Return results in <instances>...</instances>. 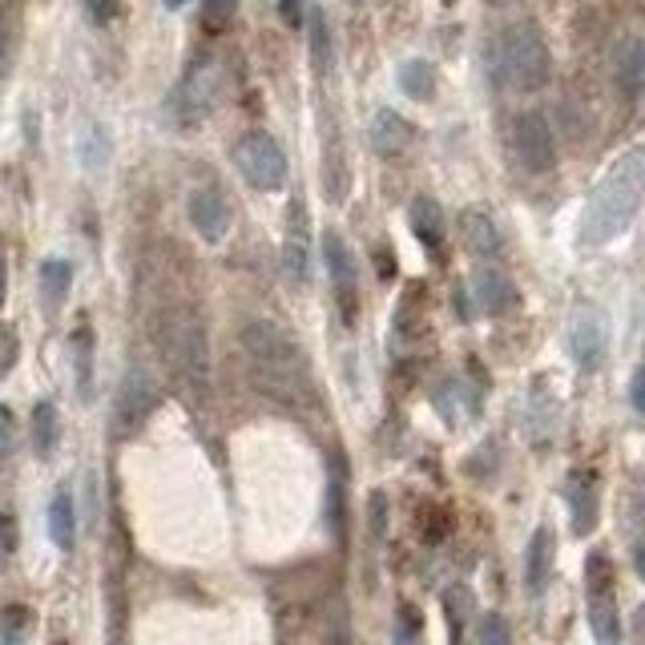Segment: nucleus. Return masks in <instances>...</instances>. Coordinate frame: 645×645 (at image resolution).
I'll return each instance as SVG.
<instances>
[{"mask_svg": "<svg viewBox=\"0 0 645 645\" xmlns=\"http://www.w3.org/2000/svg\"><path fill=\"white\" fill-rule=\"evenodd\" d=\"M278 17L290 29H303V17H307V0H278Z\"/></svg>", "mask_w": 645, "mask_h": 645, "instance_id": "nucleus-36", "label": "nucleus"}, {"mask_svg": "<svg viewBox=\"0 0 645 645\" xmlns=\"http://www.w3.org/2000/svg\"><path fill=\"white\" fill-rule=\"evenodd\" d=\"M85 9H90V17L98 24H110L117 17V9H122V0H85Z\"/></svg>", "mask_w": 645, "mask_h": 645, "instance_id": "nucleus-38", "label": "nucleus"}, {"mask_svg": "<svg viewBox=\"0 0 645 645\" xmlns=\"http://www.w3.org/2000/svg\"><path fill=\"white\" fill-rule=\"evenodd\" d=\"M396 637H400V642H412V637H416V629H412V622H408V610H403V617H400V625H396Z\"/></svg>", "mask_w": 645, "mask_h": 645, "instance_id": "nucleus-43", "label": "nucleus"}, {"mask_svg": "<svg viewBox=\"0 0 645 645\" xmlns=\"http://www.w3.org/2000/svg\"><path fill=\"white\" fill-rule=\"evenodd\" d=\"M238 339H243L246 359L258 368L263 388L267 391L283 388L287 400L307 396V388H311V379H307V351H303L295 335L283 331L275 319H246Z\"/></svg>", "mask_w": 645, "mask_h": 645, "instance_id": "nucleus-2", "label": "nucleus"}, {"mask_svg": "<svg viewBox=\"0 0 645 645\" xmlns=\"http://www.w3.org/2000/svg\"><path fill=\"white\" fill-rule=\"evenodd\" d=\"M412 231H416V238H420V246H428L432 255L444 246L448 218H444V211H440V202H436L432 194H420V198L412 202Z\"/></svg>", "mask_w": 645, "mask_h": 645, "instance_id": "nucleus-19", "label": "nucleus"}, {"mask_svg": "<svg viewBox=\"0 0 645 645\" xmlns=\"http://www.w3.org/2000/svg\"><path fill=\"white\" fill-rule=\"evenodd\" d=\"M29 436H33L37 460H53L57 440H61V420H57V408L49 400H41L33 408V423H29Z\"/></svg>", "mask_w": 645, "mask_h": 645, "instance_id": "nucleus-22", "label": "nucleus"}, {"mask_svg": "<svg viewBox=\"0 0 645 645\" xmlns=\"http://www.w3.org/2000/svg\"><path fill=\"white\" fill-rule=\"evenodd\" d=\"M49 536L61 553H73V545H78V504H73L69 489H57L49 501Z\"/></svg>", "mask_w": 645, "mask_h": 645, "instance_id": "nucleus-18", "label": "nucleus"}, {"mask_svg": "<svg viewBox=\"0 0 645 645\" xmlns=\"http://www.w3.org/2000/svg\"><path fill=\"white\" fill-rule=\"evenodd\" d=\"M234 9H238V0H202V24L211 33H223L226 24L234 21Z\"/></svg>", "mask_w": 645, "mask_h": 645, "instance_id": "nucleus-31", "label": "nucleus"}, {"mask_svg": "<svg viewBox=\"0 0 645 645\" xmlns=\"http://www.w3.org/2000/svg\"><path fill=\"white\" fill-rule=\"evenodd\" d=\"M472 299L484 315H504L512 311V303H516V287H512V278L496 267H477L472 270Z\"/></svg>", "mask_w": 645, "mask_h": 645, "instance_id": "nucleus-12", "label": "nucleus"}, {"mask_svg": "<svg viewBox=\"0 0 645 645\" xmlns=\"http://www.w3.org/2000/svg\"><path fill=\"white\" fill-rule=\"evenodd\" d=\"M590 625H593V637L605 645H613L622 637V617H617V597H613V590H590Z\"/></svg>", "mask_w": 645, "mask_h": 645, "instance_id": "nucleus-21", "label": "nucleus"}, {"mask_svg": "<svg viewBox=\"0 0 645 645\" xmlns=\"http://www.w3.org/2000/svg\"><path fill=\"white\" fill-rule=\"evenodd\" d=\"M162 351H166L170 368L178 371L182 383L190 388H206L211 383V347H206V331L190 311H170L162 322Z\"/></svg>", "mask_w": 645, "mask_h": 645, "instance_id": "nucleus-4", "label": "nucleus"}, {"mask_svg": "<svg viewBox=\"0 0 645 645\" xmlns=\"http://www.w3.org/2000/svg\"><path fill=\"white\" fill-rule=\"evenodd\" d=\"M186 214H190V226L198 231L202 243L218 246L226 234H231V211H226V198L214 186L190 190Z\"/></svg>", "mask_w": 645, "mask_h": 645, "instance_id": "nucleus-10", "label": "nucleus"}, {"mask_svg": "<svg viewBox=\"0 0 645 645\" xmlns=\"http://www.w3.org/2000/svg\"><path fill=\"white\" fill-rule=\"evenodd\" d=\"M472 637L484 645H509L512 642V629L501 622V613H480L477 629H472Z\"/></svg>", "mask_w": 645, "mask_h": 645, "instance_id": "nucleus-30", "label": "nucleus"}, {"mask_svg": "<svg viewBox=\"0 0 645 645\" xmlns=\"http://www.w3.org/2000/svg\"><path fill=\"white\" fill-rule=\"evenodd\" d=\"M460 243H464L468 255L477 258H492L501 250V231L492 223L489 211H480V206H464L460 211Z\"/></svg>", "mask_w": 645, "mask_h": 645, "instance_id": "nucleus-14", "label": "nucleus"}, {"mask_svg": "<svg viewBox=\"0 0 645 645\" xmlns=\"http://www.w3.org/2000/svg\"><path fill=\"white\" fill-rule=\"evenodd\" d=\"M12 440H17V428H12V412L4 408V403H0V464L9 460Z\"/></svg>", "mask_w": 645, "mask_h": 645, "instance_id": "nucleus-37", "label": "nucleus"}, {"mask_svg": "<svg viewBox=\"0 0 645 645\" xmlns=\"http://www.w3.org/2000/svg\"><path fill=\"white\" fill-rule=\"evenodd\" d=\"M549 569H553V529L541 524L529 541V561H524V581H529V593H541L549 585Z\"/></svg>", "mask_w": 645, "mask_h": 645, "instance_id": "nucleus-20", "label": "nucleus"}, {"mask_svg": "<svg viewBox=\"0 0 645 645\" xmlns=\"http://www.w3.org/2000/svg\"><path fill=\"white\" fill-rule=\"evenodd\" d=\"M157 400H162L157 379L150 376L145 368H130L125 371V379H122V391H117V408H113L117 428H122V432L142 428V423L150 420V412L157 408Z\"/></svg>", "mask_w": 645, "mask_h": 645, "instance_id": "nucleus-8", "label": "nucleus"}, {"mask_svg": "<svg viewBox=\"0 0 645 645\" xmlns=\"http://www.w3.org/2000/svg\"><path fill=\"white\" fill-rule=\"evenodd\" d=\"M444 617H448V634H452V642H460V637H464L468 617H472V593H468L464 585H452V590L444 593Z\"/></svg>", "mask_w": 645, "mask_h": 645, "instance_id": "nucleus-27", "label": "nucleus"}, {"mask_svg": "<svg viewBox=\"0 0 645 645\" xmlns=\"http://www.w3.org/2000/svg\"><path fill=\"white\" fill-rule=\"evenodd\" d=\"M400 90L416 101H432L436 98V65L432 61H403Z\"/></svg>", "mask_w": 645, "mask_h": 645, "instance_id": "nucleus-25", "label": "nucleus"}, {"mask_svg": "<svg viewBox=\"0 0 645 645\" xmlns=\"http://www.w3.org/2000/svg\"><path fill=\"white\" fill-rule=\"evenodd\" d=\"M69 287H73V267L65 258H45L41 263V299H45L49 311H57L65 303Z\"/></svg>", "mask_w": 645, "mask_h": 645, "instance_id": "nucleus-23", "label": "nucleus"}, {"mask_svg": "<svg viewBox=\"0 0 645 645\" xmlns=\"http://www.w3.org/2000/svg\"><path fill=\"white\" fill-rule=\"evenodd\" d=\"M368 137H371V150H376L379 157H400L403 150L412 145L416 134H412V125L403 122L396 110H379L376 117H371Z\"/></svg>", "mask_w": 645, "mask_h": 645, "instance_id": "nucleus-17", "label": "nucleus"}, {"mask_svg": "<svg viewBox=\"0 0 645 645\" xmlns=\"http://www.w3.org/2000/svg\"><path fill=\"white\" fill-rule=\"evenodd\" d=\"M629 403H634V412L642 416V368H634V379H629Z\"/></svg>", "mask_w": 645, "mask_h": 645, "instance_id": "nucleus-41", "label": "nucleus"}, {"mask_svg": "<svg viewBox=\"0 0 645 645\" xmlns=\"http://www.w3.org/2000/svg\"><path fill=\"white\" fill-rule=\"evenodd\" d=\"M444 533H452V512L436 509L432 521H428V529H423V541H428V545H436V541H444Z\"/></svg>", "mask_w": 645, "mask_h": 645, "instance_id": "nucleus-35", "label": "nucleus"}, {"mask_svg": "<svg viewBox=\"0 0 645 645\" xmlns=\"http://www.w3.org/2000/svg\"><path fill=\"white\" fill-rule=\"evenodd\" d=\"M613 81H617V90H622L625 101H637L642 98V85H645V45L642 37H625L617 53H613Z\"/></svg>", "mask_w": 645, "mask_h": 645, "instance_id": "nucleus-15", "label": "nucleus"}, {"mask_svg": "<svg viewBox=\"0 0 645 645\" xmlns=\"http://www.w3.org/2000/svg\"><path fill=\"white\" fill-rule=\"evenodd\" d=\"M214 90H218V69H214V61H202V65L190 69L186 85L178 90V113H182V122H198L202 113L211 110Z\"/></svg>", "mask_w": 645, "mask_h": 645, "instance_id": "nucleus-13", "label": "nucleus"}, {"mask_svg": "<svg viewBox=\"0 0 645 645\" xmlns=\"http://www.w3.org/2000/svg\"><path fill=\"white\" fill-rule=\"evenodd\" d=\"M322 516H327L331 536L344 545L347 541V460L339 452H335L331 468H327V504H322Z\"/></svg>", "mask_w": 645, "mask_h": 645, "instance_id": "nucleus-16", "label": "nucleus"}, {"mask_svg": "<svg viewBox=\"0 0 645 645\" xmlns=\"http://www.w3.org/2000/svg\"><path fill=\"white\" fill-rule=\"evenodd\" d=\"M512 150H516V162H521L529 174H545L556 166V142H553V125L541 110H529L512 122Z\"/></svg>", "mask_w": 645, "mask_h": 645, "instance_id": "nucleus-7", "label": "nucleus"}, {"mask_svg": "<svg viewBox=\"0 0 645 645\" xmlns=\"http://www.w3.org/2000/svg\"><path fill=\"white\" fill-rule=\"evenodd\" d=\"M12 549H17V529H12L9 512H0V561L12 556Z\"/></svg>", "mask_w": 645, "mask_h": 645, "instance_id": "nucleus-39", "label": "nucleus"}, {"mask_svg": "<svg viewBox=\"0 0 645 645\" xmlns=\"http://www.w3.org/2000/svg\"><path fill=\"white\" fill-rule=\"evenodd\" d=\"M565 501H569V516H573V533L590 536L593 529H597V516H601V484L590 468L569 477Z\"/></svg>", "mask_w": 645, "mask_h": 645, "instance_id": "nucleus-11", "label": "nucleus"}, {"mask_svg": "<svg viewBox=\"0 0 645 645\" xmlns=\"http://www.w3.org/2000/svg\"><path fill=\"white\" fill-rule=\"evenodd\" d=\"M376 267H379V278H383V283L396 278V255H391V246H376Z\"/></svg>", "mask_w": 645, "mask_h": 645, "instance_id": "nucleus-40", "label": "nucleus"}, {"mask_svg": "<svg viewBox=\"0 0 645 645\" xmlns=\"http://www.w3.org/2000/svg\"><path fill=\"white\" fill-rule=\"evenodd\" d=\"M4 290H9V255H4V243H0V303H4Z\"/></svg>", "mask_w": 645, "mask_h": 645, "instance_id": "nucleus-42", "label": "nucleus"}, {"mask_svg": "<svg viewBox=\"0 0 645 645\" xmlns=\"http://www.w3.org/2000/svg\"><path fill=\"white\" fill-rule=\"evenodd\" d=\"M496 69H501L504 85H512L516 93L545 90L553 78V53H549L545 33L533 21L509 24L496 41Z\"/></svg>", "mask_w": 645, "mask_h": 645, "instance_id": "nucleus-3", "label": "nucleus"}, {"mask_svg": "<svg viewBox=\"0 0 645 645\" xmlns=\"http://www.w3.org/2000/svg\"><path fill=\"white\" fill-rule=\"evenodd\" d=\"M311 65L315 73H327V65H331V29H327V17L319 9L311 12Z\"/></svg>", "mask_w": 645, "mask_h": 645, "instance_id": "nucleus-28", "label": "nucleus"}, {"mask_svg": "<svg viewBox=\"0 0 645 645\" xmlns=\"http://www.w3.org/2000/svg\"><path fill=\"white\" fill-rule=\"evenodd\" d=\"M234 166L243 174L246 182L255 190H283L287 182V154H283V145L275 142L270 134L263 130H250L243 142L234 145Z\"/></svg>", "mask_w": 645, "mask_h": 645, "instance_id": "nucleus-5", "label": "nucleus"}, {"mask_svg": "<svg viewBox=\"0 0 645 645\" xmlns=\"http://www.w3.org/2000/svg\"><path fill=\"white\" fill-rule=\"evenodd\" d=\"M24 625H29V610L12 605V610L0 613V642H21Z\"/></svg>", "mask_w": 645, "mask_h": 645, "instance_id": "nucleus-34", "label": "nucleus"}, {"mask_svg": "<svg viewBox=\"0 0 645 645\" xmlns=\"http://www.w3.org/2000/svg\"><path fill=\"white\" fill-rule=\"evenodd\" d=\"M388 516H391V504H388V492H371L368 496V533L376 545L388 541Z\"/></svg>", "mask_w": 645, "mask_h": 645, "instance_id": "nucleus-29", "label": "nucleus"}, {"mask_svg": "<svg viewBox=\"0 0 645 645\" xmlns=\"http://www.w3.org/2000/svg\"><path fill=\"white\" fill-rule=\"evenodd\" d=\"M105 157H110V137L101 134L98 125H90V134H85V145H81V162L85 166H105Z\"/></svg>", "mask_w": 645, "mask_h": 645, "instance_id": "nucleus-32", "label": "nucleus"}, {"mask_svg": "<svg viewBox=\"0 0 645 645\" xmlns=\"http://www.w3.org/2000/svg\"><path fill=\"white\" fill-rule=\"evenodd\" d=\"M322 267L331 275L335 299H339V311L347 322H356L359 315V295H356V258L347 250V243L335 231H322Z\"/></svg>", "mask_w": 645, "mask_h": 645, "instance_id": "nucleus-9", "label": "nucleus"}, {"mask_svg": "<svg viewBox=\"0 0 645 645\" xmlns=\"http://www.w3.org/2000/svg\"><path fill=\"white\" fill-rule=\"evenodd\" d=\"M17 356H21V339H17L9 322H0V379L17 368Z\"/></svg>", "mask_w": 645, "mask_h": 645, "instance_id": "nucleus-33", "label": "nucleus"}, {"mask_svg": "<svg viewBox=\"0 0 645 645\" xmlns=\"http://www.w3.org/2000/svg\"><path fill=\"white\" fill-rule=\"evenodd\" d=\"M569 351L581 371H597L610 356V319L597 303H577L569 315Z\"/></svg>", "mask_w": 645, "mask_h": 645, "instance_id": "nucleus-6", "label": "nucleus"}, {"mask_svg": "<svg viewBox=\"0 0 645 645\" xmlns=\"http://www.w3.org/2000/svg\"><path fill=\"white\" fill-rule=\"evenodd\" d=\"M642 190H645V150L634 145L593 186L585 214H581L577 243L597 250V246H610L613 238H622L629 231V223L637 218V211H642Z\"/></svg>", "mask_w": 645, "mask_h": 645, "instance_id": "nucleus-1", "label": "nucleus"}, {"mask_svg": "<svg viewBox=\"0 0 645 645\" xmlns=\"http://www.w3.org/2000/svg\"><path fill=\"white\" fill-rule=\"evenodd\" d=\"M166 4H170V9H182V4H186V0H166Z\"/></svg>", "mask_w": 645, "mask_h": 645, "instance_id": "nucleus-45", "label": "nucleus"}, {"mask_svg": "<svg viewBox=\"0 0 645 645\" xmlns=\"http://www.w3.org/2000/svg\"><path fill=\"white\" fill-rule=\"evenodd\" d=\"M283 275L299 287L311 278V246L303 238V223H295V234H287V243H283Z\"/></svg>", "mask_w": 645, "mask_h": 645, "instance_id": "nucleus-24", "label": "nucleus"}, {"mask_svg": "<svg viewBox=\"0 0 645 645\" xmlns=\"http://www.w3.org/2000/svg\"><path fill=\"white\" fill-rule=\"evenodd\" d=\"M69 347H73V368H78L81 400H90L93 396V331L90 327H78L73 339H69Z\"/></svg>", "mask_w": 645, "mask_h": 645, "instance_id": "nucleus-26", "label": "nucleus"}, {"mask_svg": "<svg viewBox=\"0 0 645 645\" xmlns=\"http://www.w3.org/2000/svg\"><path fill=\"white\" fill-rule=\"evenodd\" d=\"M484 4H492V9H501V4H509V0H484Z\"/></svg>", "mask_w": 645, "mask_h": 645, "instance_id": "nucleus-44", "label": "nucleus"}]
</instances>
